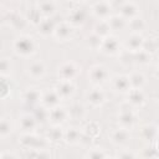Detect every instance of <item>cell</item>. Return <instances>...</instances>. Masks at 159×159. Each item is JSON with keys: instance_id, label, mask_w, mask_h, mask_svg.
<instances>
[{"instance_id": "25", "label": "cell", "mask_w": 159, "mask_h": 159, "mask_svg": "<svg viewBox=\"0 0 159 159\" xmlns=\"http://www.w3.org/2000/svg\"><path fill=\"white\" fill-rule=\"evenodd\" d=\"M37 25H39V32L42 34L43 36H47V35H50V34H53L55 24L52 22V20H50V19H43V20H41Z\"/></svg>"}, {"instance_id": "11", "label": "cell", "mask_w": 159, "mask_h": 159, "mask_svg": "<svg viewBox=\"0 0 159 159\" xmlns=\"http://www.w3.org/2000/svg\"><path fill=\"white\" fill-rule=\"evenodd\" d=\"M53 35L56 36V39H58L60 41H67L71 35H72V29L70 25L67 24H60L57 26H55L53 29Z\"/></svg>"}, {"instance_id": "10", "label": "cell", "mask_w": 159, "mask_h": 159, "mask_svg": "<svg viewBox=\"0 0 159 159\" xmlns=\"http://www.w3.org/2000/svg\"><path fill=\"white\" fill-rule=\"evenodd\" d=\"M128 102L133 107H140L145 102V96L142 89H129L128 92Z\"/></svg>"}, {"instance_id": "14", "label": "cell", "mask_w": 159, "mask_h": 159, "mask_svg": "<svg viewBox=\"0 0 159 159\" xmlns=\"http://www.w3.org/2000/svg\"><path fill=\"white\" fill-rule=\"evenodd\" d=\"M143 41H144V39L142 37L140 34H132L127 40V47H128L129 51L138 52V51L142 50Z\"/></svg>"}, {"instance_id": "3", "label": "cell", "mask_w": 159, "mask_h": 159, "mask_svg": "<svg viewBox=\"0 0 159 159\" xmlns=\"http://www.w3.org/2000/svg\"><path fill=\"white\" fill-rule=\"evenodd\" d=\"M88 77L91 82L96 84H101L108 80V71L103 66H93L88 72Z\"/></svg>"}, {"instance_id": "8", "label": "cell", "mask_w": 159, "mask_h": 159, "mask_svg": "<svg viewBox=\"0 0 159 159\" xmlns=\"http://www.w3.org/2000/svg\"><path fill=\"white\" fill-rule=\"evenodd\" d=\"M66 118H67V111H66L65 108L57 106V107H55V108H52V109H48V119H50L53 124L58 125V124H61L62 122H65Z\"/></svg>"}, {"instance_id": "32", "label": "cell", "mask_w": 159, "mask_h": 159, "mask_svg": "<svg viewBox=\"0 0 159 159\" xmlns=\"http://www.w3.org/2000/svg\"><path fill=\"white\" fill-rule=\"evenodd\" d=\"M129 26L130 29L134 31V34H139L140 31H143V29L145 27V24L142 19L139 17H134L132 20H129Z\"/></svg>"}, {"instance_id": "26", "label": "cell", "mask_w": 159, "mask_h": 159, "mask_svg": "<svg viewBox=\"0 0 159 159\" xmlns=\"http://www.w3.org/2000/svg\"><path fill=\"white\" fill-rule=\"evenodd\" d=\"M108 25H109V29L111 30H116V31H119V30H123L125 27V20L122 17V16H113L111 17L108 21Z\"/></svg>"}, {"instance_id": "9", "label": "cell", "mask_w": 159, "mask_h": 159, "mask_svg": "<svg viewBox=\"0 0 159 159\" xmlns=\"http://www.w3.org/2000/svg\"><path fill=\"white\" fill-rule=\"evenodd\" d=\"M41 101L43 103V107L47 109H52L55 107L58 106L60 103V97L58 94L56 93V91H47L43 93V96L41 97Z\"/></svg>"}, {"instance_id": "45", "label": "cell", "mask_w": 159, "mask_h": 159, "mask_svg": "<svg viewBox=\"0 0 159 159\" xmlns=\"http://www.w3.org/2000/svg\"><path fill=\"white\" fill-rule=\"evenodd\" d=\"M35 159H50V157H48V154H47V153H45V152L40 150V152L36 154Z\"/></svg>"}, {"instance_id": "40", "label": "cell", "mask_w": 159, "mask_h": 159, "mask_svg": "<svg viewBox=\"0 0 159 159\" xmlns=\"http://www.w3.org/2000/svg\"><path fill=\"white\" fill-rule=\"evenodd\" d=\"M29 20H31L32 22L39 24L42 19H41V12L39 11V9H31L29 11Z\"/></svg>"}, {"instance_id": "41", "label": "cell", "mask_w": 159, "mask_h": 159, "mask_svg": "<svg viewBox=\"0 0 159 159\" xmlns=\"http://www.w3.org/2000/svg\"><path fill=\"white\" fill-rule=\"evenodd\" d=\"M87 158L88 159H106V155H104V153L101 149H92L88 153Z\"/></svg>"}, {"instance_id": "2", "label": "cell", "mask_w": 159, "mask_h": 159, "mask_svg": "<svg viewBox=\"0 0 159 159\" xmlns=\"http://www.w3.org/2000/svg\"><path fill=\"white\" fill-rule=\"evenodd\" d=\"M20 143L25 147V148H29V149H35V150H41V149H43L45 148V140L43 139H41V138H37V137H35V135H32V134H25V135H22L21 137V139H20Z\"/></svg>"}, {"instance_id": "16", "label": "cell", "mask_w": 159, "mask_h": 159, "mask_svg": "<svg viewBox=\"0 0 159 159\" xmlns=\"http://www.w3.org/2000/svg\"><path fill=\"white\" fill-rule=\"evenodd\" d=\"M113 88L119 93H127L130 89L128 76H117L113 80Z\"/></svg>"}, {"instance_id": "28", "label": "cell", "mask_w": 159, "mask_h": 159, "mask_svg": "<svg viewBox=\"0 0 159 159\" xmlns=\"http://www.w3.org/2000/svg\"><path fill=\"white\" fill-rule=\"evenodd\" d=\"M142 50L147 53H149L150 56L153 53H155L158 51V40L157 39H149V40H144L143 41V46Z\"/></svg>"}, {"instance_id": "15", "label": "cell", "mask_w": 159, "mask_h": 159, "mask_svg": "<svg viewBox=\"0 0 159 159\" xmlns=\"http://www.w3.org/2000/svg\"><path fill=\"white\" fill-rule=\"evenodd\" d=\"M111 4L106 2V1H99V2H96L93 5V12L96 16H98L99 19H106L111 14Z\"/></svg>"}, {"instance_id": "24", "label": "cell", "mask_w": 159, "mask_h": 159, "mask_svg": "<svg viewBox=\"0 0 159 159\" xmlns=\"http://www.w3.org/2000/svg\"><path fill=\"white\" fill-rule=\"evenodd\" d=\"M82 138V134L80 133V130L77 128H70L68 130L63 132V139L70 143V144H76L80 143Z\"/></svg>"}, {"instance_id": "22", "label": "cell", "mask_w": 159, "mask_h": 159, "mask_svg": "<svg viewBox=\"0 0 159 159\" xmlns=\"http://www.w3.org/2000/svg\"><path fill=\"white\" fill-rule=\"evenodd\" d=\"M41 93L37 91V89H35V88H31V89H27L26 92H25V94H24V101H25V103H27V104H30V106H35V104H37L40 101H41Z\"/></svg>"}, {"instance_id": "33", "label": "cell", "mask_w": 159, "mask_h": 159, "mask_svg": "<svg viewBox=\"0 0 159 159\" xmlns=\"http://www.w3.org/2000/svg\"><path fill=\"white\" fill-rule=\"evenodd\" d=\"M34 117L37 120V123L39 122H45L46 119H48V109H46L45 107H40V108L36 109Z\"/></svg>"}, {"instance_id": "35", "label": "cell", "mask_w": 159, "mask_h": 159, "mask_svg": "<svg viewBox=\"0 0 159 159\" xmlns=\"http://www.w3.org/2000/svg\"><path fill=\"white\" fill-rule=\"evenodd\" d=\"M102 40L99 36H97L96 34H92L91 36H88L87 39V43L91 48H101V43H102Z\"/></svg>"}, {"instance_id": "31", "label": "cell", "mask_w": 159, "mask_h": 159, "mask_svg": "<svg viewBox=\"0 0 159 159\" xmlns=\"http://www.w3.org/2000/svg\"><path fill=\"white\" fill-rule=\"evenodd\" d=\"M47 139L50 142L57 143V142H60V140L63 139V132L61 130V128L55 127V128H52V129H50L47 132Z\"/></svg>"}, {"instance_id": "46", "label": "cell", "mask_w": 159, "mask_h": 159, "mask_svg": "<svg viewBox=\"0 0 159 159\" xmlns=\"http://www.w3.org/2000/svg\"><path fill=\"white\" fill-rule=\"evenodd\" d=\"M106 159H113V158H106Z\"/></svg>"}, {"instance_id": "37", "label": "cell", "mask_w": 159, "mask_h": 159, "mask_svg": "<svg viewBox=\"0 0 159 159\" xmlns=\"http://www.w3.org/2000/svg\"><path fill=\"white\" fill-rule=\"evenodd\" d=\"M11 124L6 119H0V137H6L11 133Z\"/></svg>"}, {"instance_id": "6", "label": "cell", "mask_w": 159, "mask_h": 159, "mask_svg": "<svg viewBox=\"0 0 159 159\" xmlns=\"http://www.w3.org/2000/svg\"><path fill=\"white\" fill-rule=\"evenodd\" d=\"M118 48H119V42L116 37H112V36H107L102 40V43H101V50L107 53V55H114L116 52H118Z\"/></svg>"}, {"instance_id": "1", "label": "cell", "mask_w": 159, "mask_h": 159, "mask_svg": "<svg viewBox=\"0 0 159 159\" xmlns=\"http://www.w3.org/2000/svg\"><path fill=\"white\" fill-rule=\"evenodd\" d=\"M35 48H36L35 42L29 36H21L14 41V50L20 56H24V57L30 56L35 52Z\"/></svg>"}, {"instance_id": "42", "label": "cell", "mask_w": 159, "mask_h": 159, "mask_svg": "<svg viewBox=\"0 0 159 159\" xmlns=\"http://www.w3.org/2000/svg\"><path fill=\"white\" fill-rule=\"evenodd\" d=\"M99 132V127L97 125V123H89L87 125V135H89L91 138L93 135H97Z\"/></svg>"}, {"instance_id": "17", "label": "cell", "mask_w": 159, "mask_h": 159, "mask_svg": "<svg viewBox=\"0 0 159 159\" xmlns=\"http://www.w3.org/2000/svg\"><path fill=\"white\" fill-rule=\"evenodd\" d=\"M128 139H129V133H128V130L124 129V128L116 129V130H113L112 134H111V140H112L114 144H117V145H120V144L127 143Z\"/></svg>"}, {"instance_id": "36", "label": "cell", "mask_w": 159, "mask_h": 159, "mask_svg": "<svg viewBox=\"0 0 159 159\" xmlns=\"http://www.w3.org/2000/svg\"><path fill=\"white\" fill-rule=\"evenodd\" d=\"M150 57H152V56H150L149 53L144 52L143 50L135 52V56H134L135 61H137L138 63H140V65H145V63H148V62L150 61Z\"/></svg>"}, {"instance_id": "19", "label": "cell", "mask_w": 159, "mask_h": 159, "mask_svg": "<svg viewBox=\"0 0 159 159\" xmlns=\"http://www.w3.org/2000/svg\"><path fill=\"white\" fill-rule=\"evenodd\" d=\"M46 72V68H45V65L40 61H36V62H32L30 66H29V75L32 77V78H42L43 75Z\"/></svg>"}, {"instance_id": "27", "label": "cell", "mask_w": 159, "mask_h": 159, "mask_svg": "<svg viewBox=\"0 0 159 159\" xmlns=\"http://www.w3.org/2000/svg\"><path fill=\"white\" fill-rule=\"evenodd\" d=\"M109 31H111V29H109L108 22H107V21H99V22L96 25L93 34H96V35L99 36L101 39H104V37L109 36Z\"/></svg>"}, {"instance_id": "20", "label": "cell", "mask_w": 159, "mask_h": 159, "mask_svg": "<svg viewBox=\"0 0 159 159\" xmlns=\"http://www.w3.org/2000/svg\"><path fill=\"white\" fill-rule=\"evenodd\" d=\"M37 125V120L35 119V117L32 114H24L20 118V127L26 130V132H31L32 129H35Z\"/></svg>"}, {"instance_id": "7", "label": "cell", "mask_w": 159, "mask_h": 159, "mask_svg": "<svg viewBox=\"0 0 159 159\" xmlns=\"http://www.w3.org/2000/svg\"><path fill=\"white\" fill-rule=\"evenodd\" d=\"M56 93L58 94L60 99L61 98H68L73 94L75 92V86L72 84L71 81H61L57 86H56Z\"/></svg>"}, {"instance_id": "4", "label": "cell", "mask_w": 159, "mask_h": 159, "mask_svg": "<svg viewBox=\"0 0 159 159\" xmlns=\"http://www.w3.org/2000/svg\"><path fill=\"white\" fill-rule=\"evenodd\" d=\"M118 122L120 123L122 128H124V129L130 128L135 122V116H134L133 111L129 107H123L118 114Z\"/></svg>"}, {"instance_id": "39", "label": "cell", "mask_w": 159, "mask_h": 159, "mask_svg": "<svg viewBox=\"0 0 159 159\" xmlns=\"http://www.w3.org/2000/svg\"><path fill=\"white\" fill-rule=\"evenodd\" d=\"M144 159H158V150L155 147H148L143 150Z\"/></svg>"}, {"instance_id": "29", "label": "cell", "mask_w": 159, "mask_h": 159, "mask_svg": "<svg viewBox=\"0 0 159 159\" xmlns=\"http://www.w3.org/2000/svg\"><path fill=\"white\" fill-rule=\"evenodd\" d=\"M55 10H56V5L52 1H42L39 4V11L41 12V15H45V16L52 15Z\"/></svg>"}, {"instance_id": "23", "label": "cell", "mask_w": 159, "mask_h": 159, "mask_svg": "<svg viewBox=\"0 0 159 159\" xmlns=\"http://www.w3.org/2000/svg\"><path fill=\"white\" fill-rule=\"evenodd\" d=\"M128 80H129L130 89H140L144 86V83H145V77L142 73H139V72L132 73L128 77Z\"/></svg>"}, {"instance_id": "18", "label": "cell", "mask_w": 159, "mask_h": 159, "mask_svg": "<svg viewBox=\"0 0 159 159\" xmlns=\"http://www.w3.org/2000/svg\"><path fill=\"white\" fill-rule=\"evenodd\" d=\"M84 20H86V11L83 9H73L68 16V21L75 26L82 25Z\"/></svg>"}, {"instance_id": "13", "label": "cell", "mask_w": 159, "mask_h": 159, "mask_svg": "<svg viewBox=\"0 0 159 159\" xmlns=\"http://www.w3.org/2000/svg\"><path fill=\"white\" fill-rule=\"evenodd\" d=\"M87 99H88V102L93 107H99V106L103 104V102L106 99V96H104V93H103L102 89L94 88V89L89 91V93L87 94Z\"/></svg>"}, {"instance_id": "44", "label": "cell", "mask_w": 159, "mask_h": 159, "mask_svg": "<svg viewBox=\"0 0 159 159\" xmlns=\"http://www.w3.org/2000/svg\"><path fill=\"white\" fill-rule=\"evenodd\" d=\"M0 159H16V157H15L12 153H10V152H6V153H2V154H0Z\"/></svg>"}, {"instance_id": "5", "label": "cell", "mask_w": 159, "mask_h": 159, "mask_svg": "<svg viewBox=\"0 0 159 159\" xmlns=\"http://www.w3.org/2000/svg\"><path fill=\"white\" fill-rule=\"evenodd\" d=\"M77 75V67L72 62H65L58 68V76L61 81H71Z\"/></svg>"}, {"instance_id": "30", "label": "cell", "mask_w": 159, "mask_h": 159, "mask_svg": "<svg viewBox=\"0 0 159 159\" xmlns=\"http://www.w3.org/2000/svg\"><path fill=\"white\" fill-rule=\"evenodd\" d=\"M67 116H71L73 119H81L84 116V108L78 103L72 104L67 112Z\"/></svg>"}, {"instance_id": "21", "label": "cell", "mask_w": 159, "mask_h": 159, "mask_svg": "<svg viewBox=\"0 0 159 159\" xmlns=\"http://www.w3.org/2000/svg\"><path fill=\"white\" fill-rule=\"evenodd\" d=\"M140 135L143 139L148 140V142H152L157 138L158 135V127L155 124H147L142 128L140 130Z\"/></svg>"}, {"instance_id": "43", "label": "cell", "mask_w": 159, "mask_h": 159, "mask_svg": "<svg viewBox=\"0 0 159 159\" xmlns=\"http://www.w3.org/2000/svg\"><path fill=\"white\" fill-rule=\"evenodd\" d=\"M117 159H135L134 154L132 152H128V150H124V152H120L117 157Z\"/></svg>"}, {"instance_id": "38", "label": "cell", "mask_w": 159, "mask_h": 159, "mask_svg": "<svg viewBox=\"0 0 159 159\" xmlns=\"http://www.w3.org/2000/svg\"><path fill=\"white\" fill-rule=\"evenodd\" d=\"M11 71V63L7 58H0V76H6Z\"/></svg>"}, {"instance_id": "34", "label": "cell", "mask_w": 159, "mask_h": 159, "mask_svg": "<svg viewBox=\"0 0 159 159\" xmlns=\"http://www.w3.org/2000/svg\"><path fill=\"white\" fill-rule=\"evenodd\" d=\"M10 93V83L6 78L0 77V98H5Z\"/></svg>"}, {"instance_id": "12", "label": "cell", "mask_w": 159, "mask_h": 159, "mask_svg": "<svg viewBox=\"0 0 159 159\" xmlns=\"http://www.w3.org/2000/svg\"><path fill=\"white\" fill-rule=\"evenodd\" d=\"M138 14V6L134 2H123L120 6V16L125 20V19H134L137 17Z\"/></svg>"}]
</instances>
